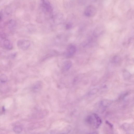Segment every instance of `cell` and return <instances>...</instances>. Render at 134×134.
Instances as JSON below:
<instances>
[{
	"mask_svg": "<svg viewBox=\"0 0 134 134\" xmlns=\"http://www.w3.org/2000/svg\"><path fill=\"white\" fill-rule=\"evenodd\" d=\"M84 13L85 15L87 17H93L96 14L97 9L94 6L89 5L85 9Z\"/></svg>",
	"mask_w": 134,
	"mask_h": 134,
	"instance_id": "obj_1",
	"label": "cell"
},
{
	"mask_svg": "<svg viewBox=\"0 0 134 134\" xmlns=\"http://www.w3.org/2000/svg\"><path fill=\"white\" fill-rule=\"evenodd\" d=\"M41 6L43 10L45 12L50 14L53 11V8L50 2L48 1H41Z\"/></svg>",
	"mask_w": 134,
	"mask_h": 134,
	"instance_id": "obj_2",
	"label": "cell"
},
{
	"mask_svg": "<svg viewBox=\"0 0 134 134\" xmlns=\"http://www.w3.org/2000/svg\"><path fill=\"white\" fill-rule=\"evenodd\" d=\"M17 45L19 48L23 50L28 49L30 45V41L27 40L22 39L18 41Z\"/></svg>",
	"mask_w": 134,
	"mask_h": 134,
	"instance_id": "obj_3",
	"label": "cell"
},
{
	"mask_svg": "<svg viewBox=\"0 0 134 134\" xmlns=\"http://www.w3.org/2000/svg\"><path fill=\"white\" fill-rule=\"evenodd\" d=\"M77 48L76 46L73 45H70L66 49V55L68 57H71L75 54Z\"/></svg>",
	"mask_w": 134,
	"mask_h": 134,
	"instance_id": "obj_4",
	"label": "cell"
},
{
	"mask_svg": "<svg viewBox=\"0 0 134 134\" xmlns=\"http://www.w3.org/2000/svg\"><path fill=\"white\" fill-rule=\"evenodd\" d=\"M5 47L9 50H11L13 48V45L12 43L9 40L6 39L5 40L4 42Z\"/></svg>",
	"mask_w": 134,
	"mask_h": 134,
	"instance_id": "obj_5",
	"label": "cell"
},
{
	"mask_svg": "<svg viewBox=\"0 0 134 134\" xmlns=\"http://www.w3.org/2000/svg\"><path fill=\"white\" fill-rule=\"evenodd\" d=\"M93 116L95 119L96 128H98L102 123V120L96 114H94Z\"/></svg>",
	"mask_w": 134,
	"mask_h": 134,
	"instance_id": "obj_6",
	"label": "cell"
},
{
	"mask_svg": "<svg viewBox=\"0 0 134 134\" xmlns=\"http://www.w3.org/2000/svg\"><path fill=\"white\" fill-rule=\"evenodd\" d=\"M112 103V102L111 100L108 99H105L103 100L100 102V104L104 106H107L111 104Z\"/></svg>",
	"mask_w": 134,
	"mask_h": 134,
	"instance_id": "obj_7",
	"label": "cell"
},
{
	"mask_svg": "<svg viewBox=\"0 0 134 134\" xmlns=\"http://www.w3.org/2000/svg\"><path fill=\"white\" fill-rule=\"evenodd\" d=\"M16 24V21L14 19H11L8 23V27L9 29H12L15 26Z\"/></svg>",
	"mask_w": 134,
	"mask_h": 134,
	"instance_id": "obj_8",
	"label": "cell"
},
{
	"mask_svg": "<svg viewBox=\"0 0 134 134\" xmlns=\"http://www.w3.org/2000/svg\"><path fill=\"white\" fill-rule=\"evenodd\" d=\"M14 132L17 133H19L22 131V127L19 125H16L14 126L13 128Z\"/></svg>",
	"mask_w": 134,
	"mask_h": 134,
	"instance_id": "obj_9",
	"label": "cell"
},
{
	"mask_svg": "<svg viewBox=\"0 0 134 134\" xmlns=\"http://www.w3.org/2000/svg\"><path fill=\"white\" fill-rule=\"evenodd\" d=\"M8 78L7 76L4 74L0 76V81L3 83L6 82L8 81Z\"/></svg>",
	"mask_w": 134,
	"mask_h": 134,
	"instance_id": "obj_10",
	"label": "cell"
},
{
	"mask_svg": "<svg viewBox=\"0 0 134 134\" xmlns=\"http://www.w3.org/2000/svg\"><path fill=\"white\" fill-rule=\"evenodd\" d=\"M98 89L97 88H95L92 90L90 92L91 95H93L97 93L98 91Z\"/></svg>",
	"mask_w": 134,
	"mask_h": 134,
	"instance_id": "obj_11",
	"label": "cell"
},
{
	"mask_svg": "<svg viewBox=\"0 0 134 134\" xmlns=\"http://www.w3.org/2000/svg\"><path fill=\"white\" fill-rule=\"evenodd\" d=\"M106 123L109 125L111 128H112L113 126V125L108 121H106Z\"/></svg>",
	"mask_w": 134,
	"mask_h": 134,
	"instance_id": "obj_12",
	"label": "cell"
},
{
	"mask_svg": "<svg viewBox=\"0 0 134 134\" xmlns=\"http://www.w3.org/2000/svg\"><path fill=\"white\" fill-rule=\"evenodd\" d=\"M3 15V12L2 11H1L0 12V21H1L2 19Z\"/></svg>",
	"mask_w": 134,
	"mask_h": 134,
	"instance_id": "obj_13",
	"label": "cell"
},
{
	"mask_svg": "<svg viewBox=\"0 0 134 134\" xmlns=\"http://www.w3.org/2000/svg\"><path fill=\"white\" fill-rule=\"evenodd\" d=\"M91 134H97V133L96 132H94L91 133Z\"/></svg>",
	"mask_w": 134,
	"mask_h": 134,
	"instance_id": "obj_14",
	"label": "cell"
}]
</instances>
